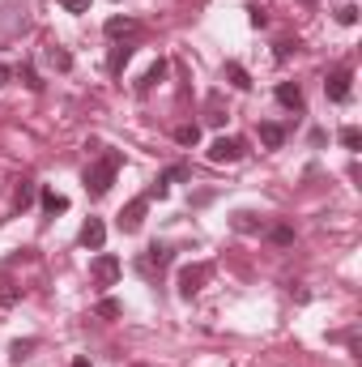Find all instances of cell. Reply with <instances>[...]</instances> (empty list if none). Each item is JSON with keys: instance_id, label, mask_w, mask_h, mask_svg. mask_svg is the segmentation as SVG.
<instances>
[{"instance_id": "obj_1", "label": "cell", "mask_w": 362, "mask_h": 367, "mask_svg": "<svg viewBox=\"0 0 362 367\" xmlns=\"http://www.w3.org/2000/svg\"><path fill=\"white\" fill-rule=\"evenodd\" d=\"M119 167H124V154H119V150L98 154V162L85 167V192H90V197H107L111 184H115V175H119Z\"/></svg>"}, {"instance_id": "obj_2", "label": "cell", "mask_w": 362, "mask_h": 367, "mask_svg": "<svg viewBox=\"0 0 362 367\" xmlns=\"http://www.w3.org/2000/svg\"><path fill=\"white\" fill-rule=\"evenodd\" d=\"M209 274H213L209 261H201V265H183V269H179V295H183V299L201 295V286L209 282Z\"/></svg>"}, {"instance_id": "obj_3", "label": "cell", "mask_w": 362, "mask_h": 367, "mask_svg": "<svg viewBox=\"0 0 362 367\" xmlns=\"http://www.w3.org/2000/svg\"><path fill=\"white\" fill-rule=\"evenodd\" d=\"M247 154V141L243 137H218L209 145V162H239Z\"/></svg>"}, {"instance_id": "obj_4", "label": "cell", "mask_w": 362, "mask_h": 367, "mask_svg": "<svg viewBox=\"0 0 362 367\" xmlns=\"http://www.w3.org/2000/svg\"><path fill=\"white\" fill-rule=\"evenodd\" d=\"M145 210H149V197H132L124 210H119V218H115V227L124 231V235H132V231H141V222H145Z\"/></svg>"}, {"instance_id": "obj_5", "label": "cell", "mask_w": 362, "mask_h": 367, "mask_svg": "<svg viewBox=\"0 0 362 367\" xmlns=\"http://www.w3.org/2000/svg\"><path fill=\"white\" fill-rule=\"evenodd\" d=\"M350 81H354V73L341 64V68H333L329 77H324V94H329V103H346L350 98Z\"/></svg>"}, {"instance_id": "obj_6", "label": "cell", "mask_w": 362, "mask_h": 367, "mask_svg": "<svg viewBox=\"0 0 362 367\" xmlns=\"http://www.w3.org/2000/svg\"><path fill=\"white\" fill-rule=\"evenodd\" d=\"M90 274H94V282H98V286H111V282L119 278V261H115L111 252H102V257H94Z\"/></svg>"}, {"instance_id": "obj_7", "label": "cell", "mask_w": 362, "mask_h": 367, "mask_svg": "<svg viewBox=\"0 0 362 367\" xmlns=\"http://www.w3.org/2000/svg\"><path fill=\"white\" fill-rule=\"evenodd\" d=\"M179 180H188V167H179V162H175V167H166V171L149 184V192H145V197H166V192H171V184H179Z\"/></svg>"}, {"instance_id": "obj_8", "label": "cell", "mask_w": 362, "mask_h": 367, "mask_svg": "<svg viewBox=\"0 0 362 367\" xmlns=\"http://www.w3.org/2000/svg\"><path fill=\"white\" fill-rule=\"evenodd\" d=\"M102 244H107V227H102V218H90V222L81 227V248L102 252Z\"/></svg>"}, {"instance_id": "obj_9", "label": "cell", "mask_w": 362, "mask_h": 367, "mask_svg": "<svg viewBox=\"0 0 362 367\" xmlns=\"http://www.w3.org/2000/svg\"><path fill=\"white\" fill-rule=\"evenodd\" d=\"M277 103L290 107V111H303V90H299L294 81H282V86H277Z\"/></svg>"}, {"instance_id": "obj_10", "label": "cell", "mask_w": 362, "mask_h": 367, "mask_svg": "<svg viewBox=\"0 0 362 367\" xmlns=\"http://www.w3.org/2000/svg\"><path fill=\"white\" fill-rule=\"evenodd\" d=\"M162 77H166V60H154V64H149V73L137 81V94H149V90H154Z\"/></svg>"}, {"instance_id": "obj_11", "label": "cell", "mask_w": 362, "mask_h": 367, "mask_svg": "<svg viewBox=\"0 0 362 367\" xmlns=\"http://www.w3.org/2000/svg\"><path fill=\"white\" fill-rule=\"evenodd\" d=\"M128 60H132V47H128V43H119V47H111V60H107V73H111V77H119Z\"/></svg>"}, {"instance_id": "obj_12", "label": "cell", "mask_w": 362, "mask_h": 367, "mask_svg": "<svg viewBox=\"0 0 362 367\" xmlns=\"http://www.w3.org/2000/svg\"><path fill=\"white\" fill-rule=\"evenodd\" d=\"M226 77H230L235 90H252V77H247V68H243L239 60H226Z\"/></svg>"}, {"instance_id": "obj_13", "label": "cell", "mask_w": 362, "mask_h": 367, "mask_svg": "<svg viewBox=\"0 0 362 367\" xmlns=\"http://www.w3.org/2000/svg\"><path fill=\"white\" fill-rule=\"evenodd\" d=\"M260 141H265L269 150H277V145L286 141V128H282V124H273V120H265V124H260Z\"/></svg>"}, {"instance_id": "obj_14", "label": "cell", "mask_w": 362, "mask_h": 367, "mask_svg": "<svg viewBox=\"0 0 362 367\" xmlns=\"http://www.w3.org/2000/svg\"><path fill=\"white\" fill-rule=\"evenodd\" d=\"M38 197H43V214H51V218L68 210V197H60V192H51V188H43Z\"/></svg>"}, {"instance_id": "obj_15", "label": "cell", "mask_w": 362, "mask_h": 367, "mask_svg": "<svg viewBox=\"0 0 362 367\" xmlns=\"http://www.w3.org/2000/svg\"><path fill=\"white\" fill-rule=\"evenodd\" d=\"M145 265L166 269V265H171V248H166V244H149V248H145Z\"/></svg>"}, {"instance_id": "obj_16", "label": "cell", "mask_w": 362, "mask_h": 367, "mask_svg": "<svg viewBox=\"0 0 362 367\" xmlns=\"http://www.w3.org/2000/svg\"><path fill=\"white\" fill-rule=\"evenodd\" d=\"M94 312H98L102 321H119V316H124V304L107 295V299H98V304H94Z\"/></svg>"}, {"instance_id": "obj_17", "label": "cell", "mask_w": 362, "mask_h": 367, "mask_svg": "<svg viewBox=\"0 0 362 367\" xmlns=\"http://www.w3.org/2000/svg\"><path fill=\"white\" fill-rule=\"evenodd\" d=\"M119 34H137V21L132 17H111L107 21V38H119Z\"/></svg>"}, {"instance_id": "obj_18", "label": "cell", "mask_w": 362, "mask_h": 367, "mask_svg": "<svg viewBox=\"0 0 362 367\" xmlns=\"http://www.w3.org/2000/svg\"><path fill=\"white\" fill-rule=\"evenodd\" d=\"M34 192H38V184H34V180H21V184H17V192H13V205H17V210H26V205L34 201Z\"/></svg>"}, {"instance_id": "obj_19", "label": "cell", "mask_w": 362, "mask_h": 367, "mask_svg": "<svg viewBox=\"0 0 362 367\" xmlns=\"http://www.w3.org/2000/svg\"><path fill=\"white\" fill-rule=\"evenodd\" d=\"M269 239H273L277 248H290V244H294V227H290V222H277V227H269Z\"/></svg>"}, {"instance_id": "obj_20", "label": "cell", "mask_w": 362, "mask_h": 367, "mask_svg": "<svg viewBox=\"0 0 362 367\" xmlns=\"http://www.w3.org/2000/svg\"><path fill=\"white\" fill-rule=\"evenodd\" d=\"M47 64L60 68V73H68V68H73V56H68L64 47H47Z\"/></svg>"}, {"instance_id": "obj_21", "label": "cell", "mask_w": 362, "mask_h": 367, "mask_svg": "<svg viewBox=\"0 0 362 367\" xmlns=\"http://www.w3.org/2000/svg\"><path fill=\"white\" fill-rule=\"evenodd\" d=\"M175 141H179V145H196V141H201V128H196V124H179V128H175Z\"/></svg>"}, {"instance_id": "obj_22", "label": "cell", "mask_w": 362, "mask_h": 367, "mask_svg": "<svg viewBox=\"0 0 362 367\" xmlns=\"http://www.w3.org/2000/svg\"><path fill=\"white\" fill-rule=\"evenodd\" d=\"M341 145H346V150H358V145H362V133L354 128V124H346V128H341Z\"/></svg>"}, {"instance_id": "obj_23", "label": "cell", "mask_w": 362, "mask_h": 367, "mask_svg": "<svg viewBox=\"0 0 362 367\" xmlns=\"http://www.w3.org/2000/svg\"><path fill=\"white\" fill-rule=\"evenodd\" d=\"M209 124H222L226 115H222V94H209V115H205Z\"/></svg>"}, {"instance_id": "obj_24", "label": "cell", "mask_w": 362, "mask_h": 367, "mask_svg": "<svg viewBox=\"0 0 362 367\" xmlns=\"http://www.w3.org/2000/svg\"><path fill=\"white\" fill-rule=\"evenodd\" d=\"M337 21H341V26H354V21H358V9H354V4H341V9H337Z\"/></svg>"}, {"instance_id": "obj_25", "label": "cell", "mask_w": 362, "mask_h": 367, "mask_svg": "<svg viewBox=\"0 0 362 367\" xmlns=\"http://www.w3.org/2000/svg\"><path fill=\"white\" fill-rule=\"evenodd\" d=\"M30 351H34V342H13V351H9V355H13V363H21Z\"/></svg>"}, {"instance_id": "obj_26", "label": "cell", "mask_w": 362, "mask_h": 367, "mask_svg": "<svg viewBox=\"0 0 362 367\" xmlns=\"http://www.w3.org/2000/svg\"><path fill=\"white\" fill-rule=\"evenodd\" d=\"M17 77H21V81H26V86H30V90H43V81H38V77H34V68H21V73H17Z\"/></svg>"}, {"instance_id": "obj_27", "label": "cell", "mask_w": 362, "mask_h": 367, "mask_svg": "<svg viewBox=\"0 0 362 367\" xmlns=\"http://www.w3.org/2000/svg\"><path fill=\"white\" fill-rule=\"evenodd\" d=\"M68 13H90V0H60Z\"/></svg>"}, {"instance_id": "obj_28", "label": "cell", "mask_w": 362, "mask_h": 367, "mask_svg": "<svg viewBox=\"0 0 362 367\" xmlns=\"http://www.w3.org/2000/svg\"><path fill=\"white\" fill-rule=\"evenodd\" d=\"M13 299H17V291H0V308H9Z\"/></svg>"}, {"instance_id": "obj_29", "label": "cell", "mask_w": 362, "mask_h": 367, "mask_svg": "<svg viewBox=\"0 0 362 367\" xmlns=\"http://www.w3.org/2000/svg\"><path fill=\"white\" fill-rule=\"evenodd\" d=\"M9 81H13V68H9V64H0V86H9Z\"/></svg>"}, {"instance_id": "obj_30", "label": "cell", "mask_w": 362, "mask_h": 367, "mask_svg": "<svg viewBox=\"0 0 362 367\" xmlns=\"http://www.w3.org/2000/svg\"><path fill=\"white\" fill-rule=\"evenodd\" d=\"M73 367H90V359H73Z\"/></svg>"}]
</instances>
